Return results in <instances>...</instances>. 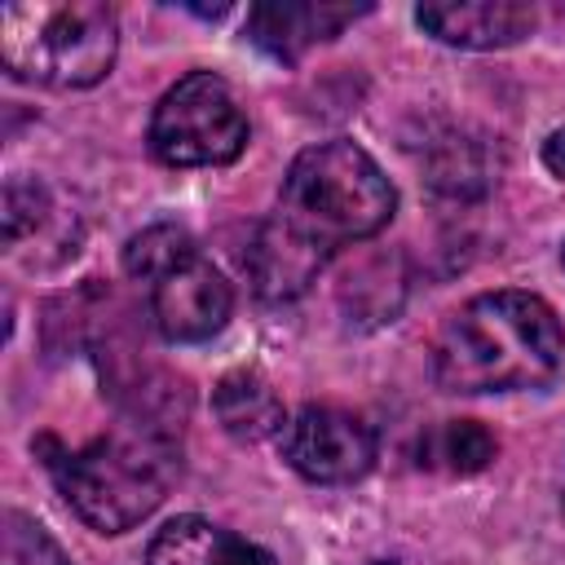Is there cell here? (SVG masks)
I'll return each instance as SVG.
<instances>
[{"mask_svg": "<svg viewBox=\"0 0 565 565\" xmlns=\"http://www.w3.org/2000/svg\"><path fill=\"white\" fill-rule=\"evenodd\" d=\"M397 194L380 163L353 141H322L291 159L274 212L260 221L247 278L265 305H287L313 287L327 260L393 221Z\"/></svg>", "mask_w": 565, "mask_h": 565, "instance_id": "1", "label": "cell"}, {"mask_svg": "<svg viewBox=\"0 0 565 565\" xmlns=\"http://www.w3.org/2000/svg\"><path fill=\"white\" fill-rule=\"evenodd\" d=\"M565 362V327L543 296L486 291L455 309L433 340L446 393H512L547 384Z\"/></svg>", "mask_w": 565, "mask_h": 565, "instance_id": "2", "label": "cell"}, {"mask_svg": "<svg viewBox=\"0 0 565 565\" xmlns=\"http://www.w3.org/2000/svg\"><path fill=\"white\" fill-rule=\"evenodd\" d=\"M35 450L44 455V468L71 512L97 534H124L141 525L163 503L181 468L177 441L146 419L115 424L79 450H66L57 437H40Z\"/></svg>", "mask_w": 565, "mask_h": 565, "instance_id": "3", "label": "cell"}, {"mask_svg": "<svg viewBox=\"0 0 565 565\" xmlns=\"http://www.w3.org/2000/svg\"><path fill=\"white\" fill-rule=\"evenodd\" d=\"M119 53V13L102 0L9 4L0 9L4 71L40 88H88Z\"/></svg>", "mask_w": 565, "mask_h": 565, "instance_id": "4", "label": "cell"}, {"mask_svg": "<svg viewBox=\"0 0 565 565\" xmlns=\"http://www.w3.org/2000/svg\"><path fill=\"white\" fill-rule=\"evenodd\" d=\"M247 146V115L230 84L212 71L177 79L150 115V154L168 168L234 163Z\"/></svg>", "mask_w": 565, "mask_h": 565, "instance_id": "5", "label": "cell"}, {"mask_svg": "<svg viewBox=\"0 0 565 565\" xmlns=\"http://www.w3.org/2000/svg\"><path fill=\"white\" fill-rule=\"evenodd\" d=\"M282 459L313 486H344L371 472L375 433L340 406H300L278 433Z\"/></svg>", "mask_w": 565, "mask_h": 565, "instance_id": "6", "label": "cell"}, {"mask_svg": "<svg viewBox=\"0 0 565 565\" xmlns=\"http://www.w3.org/2000/svg\"><path fill=\"white\" fill-rule=\"evenodd\" d=\"M234 313V291L225 282V274L194 256L181 269H172L168 278L154 282L150 291V318L159 327L163 340L172 344H199L212 340Z\"/></svg>", "mask_w": 565, "mask_h": 565, "instance_id": "7", "label": "cell"}, {"mask_svg": "<svg viewBox=\"0 0 565 565\" xmlns=\"http://www.w3.org/2000/svg\"><path fill=\"white\" fill-rule=\"evenodd\" d=\"M415 22L455 49H508L534 31L539 13L521 0H437L419 4Z\"/></svg>", "mask_w": 565, "mask_h": 565, "instance_id": "8", "label": "cell"}, {"mask_svg": "<svg viewBox=\"0 0 565 565\" xmlns=\"http://www.w3.org/2000/svg\"><path fill=\"white\" fill-rule=\"evenodd\" d=\"M366 9L353 4H313V0H282V4H256L247 13V40L265 49L278 62H300L313 44L340 35L353 18Z\"/></svg>", "mask_w": 565, "mask_h": 565, "instance_id": "9", "label": "cell"}, {"mask_svg": "<svg viewBox=\"0 0 565 565\" xmlns=\"http://www.w3.org/2000/svg\"><path fill=\"white\" fill-rule=\"evenodd\" d=\"M146 565H274V556L207 516H172L150 539Z\"/></svg>", "mask_w": 565, "mask_h": 565, "instance_id": "10", "label": "cell"}, {"mask_svg": "<svg viewBox=\"0 0 565 565\" xmlns=\"http://www.w3.org/2000/svg\"><path fill=\"white\" fill-rule=\"evenodd\" d=\"M212 411L221 419V428L238 441H260V437H278L287 424V411L278 402V393L269 388L265 375L256 371H230L216 388H212Z\"/></svg>", "mask_w": 565, "mask_h": 565, "instance_id": "11", "label": "cell"}, {"mask_svg": "<svg viewBox=\"0 0 565 565\" xmlns=\"http://www.w3.org/2000/svg\"><path fill=\"white\" fill-rule=\"evenodd\" d=\"M494 455H499V441L477 419H446L433 433H424V441H419V463L424 468L455 472V477L481 472Z\"/></svg>", "mask_w": 565, "mask_h": 565, "instance_id": "12", "label": "cell"}, {"mask_svg": "<svg viewBox=\"0 0 565 565\" xmlns=\"http://www.w3.org/2000/svg\"><path fill=\"white\" fill-rule=\"evenodd\" d=\"M194 256H199V247H194V238H190L185 225L154 221V225H146L141 234L128 238V247H124V269H128L132 278H141V282L154 287L159 278H168L172 269H181V265L194 260Z\"/></svg>", "mask_w": 565, "mask_h": 565, "instance_id": "13", "label": "cell"}, {"mask_svg": "<svg viewBox=\"0 0 565 565\" xmlns=\"http://www.w3.org/2000/svg\"><path fill=\"white\" fill-rule=\"evenodd\" d=\"M4 565H71V561L35 521L13 512L4 530Z\"/></svg>", "mask_w": 565, "mask_h": 565, "instance_id": "14", "label": "cell"}, {"mask_svg": "<svg viewBox=\"0 0 565 565\" xmlns=\"http://www.w3.org/2000/svg\"><path fill=\"white\" fill-rule=\"evenodd\" d=\"M44 212H49V194H44L40 181L13 177V181L4 185V238H9V243H18L26 230H35V225L44 221Z\"/></svg>", "mask_w": 565, "mask_h": 565, "instance_id": "15", "label": "cell"}, {"mask_svg": "<svg viewBox=\"0 0 565 565\" xmlns=\"http://www.w3.org/2000/svg\"><path fill=\"white\" fill-rule=\"evenodd\" d=\"M543 163H547L556 177H565V128H556V132L543 141Z\"/></svg>", "mask_w": 565, "mask_h": 565, "instance_id": "16", "label": "cell"}, {"mask_svg": "<svg viewBox=\"0 0 565 565\" xmlns=\"http://www.w3.org/2000/svg\"><path fill=\"white\" fill-rule=\"evenodd\" d=\"M375 565H397V561H375Z\"/></svg>", "mask_w": 565, "mask_h": 565, "instance_id": "17", "label": "cell"}, {"mask_svg": "<svg viewBox=\"0 0 565 565\" xmlns=\"http://www.w3.org/2000/svg\"><path fill=\"white\" fill-rule=\"evenodd\" d=\"M561 256H565V252H561Z\"/></svg>", "mask_w": 565, "mask_h": 565, "instance_id": "18", "label": "cell"}]
</instances>
